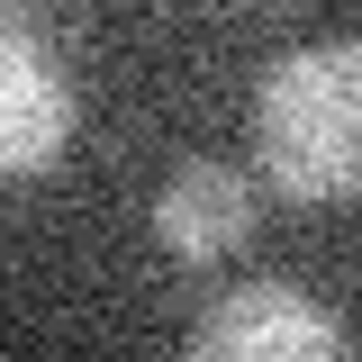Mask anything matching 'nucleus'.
<instances>
[{"mask_svg": "<svg viewBox=\"0 0 362 362\" xmlns=\"http://www.w3.org/2000/svg\"><path fill=\"white\" fill-rule=\"evenodd\" d=\"M254 154L290 199H362V45H290L254 82Z\"/></svg>", "mask_w": 362, "mask_h": 362, "instance_id": "nucleus-1", "label": "nucleus"}, {"mask_svg": "<svg viewBox=\"0 0 362 362\" xmlns=\"http://www.w3.org/2000/svg\"><path fill=\"white\" fill-rule=\"evenodd\" d=\"M190 362H344V326L317 308L308 290L254 281V290H226L218 308L199 317Z\"/></svg>", "mask_w": 362, "mask_h": 362, "instance_id": "nucleus-2", "label": "nucleus"}, {"mask_svg": "<svg viewBox=\"0 0 362 362\" xmlns=\"http://www.w3.org/2000/svg\"><path fill=\"white\" fill-rule=\"evenodd\" d=\"M73 136V90L54 73L37 28H9L0 18V181L18 173H45Z\"/></svg>", "mask_w": 362, "mask_h": 362, "instance_id": "nucleus-3", "label": "nucleus"}, {"mask_svg": "<svg viewBox=\"0 0 362 362\" xmlns=\"http://www.w3.org/2000/svg\"><path fill=\"white\" fill-rule=\"evenodd\" d=\"M154 235L173 263H226L254 235V181L235 163H181L154 199Z\"/></svg>", "mask_w": 362, "mask_h": 362, "instance_id": "nucleus-4", "label": "nucleus"}]
</instances>
